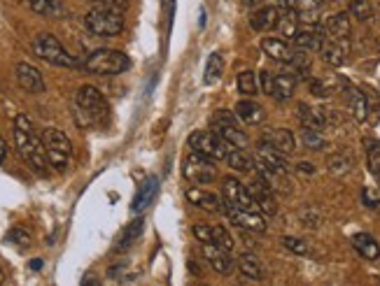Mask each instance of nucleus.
<instances>
[{"instance_id": "1", "label": "nucleus", "mask_w": 380, "mask_h": 286, "mask_svg": "<svg viewBox=\"0 0 380 286\" xmlns=\"http://www.w3.org/2000/svg\"><path fill=\"white\" fill-rule=\"evenodd\" d=\"M15 142H17L19 156H22L33 170L45 172L47 167H50L43 135H38V130L33 128V121L26 114H17L15 119Z\"/></svg>"}, {"instance_id": "2", "label": "nucleus", "mask_w": 380, "mask_h": 286, "mask_svg": "<svg viewBox=\"0 0 380 286\" xmlns=\"http://www.w3.org/2000/svg\"><path fill=\"white\" fill-rule=\"evenodd\" d=\"M124 10H126V0H98L87 12L85 26L101 38L119 35L124 31Z\"/></svg>"}, {"instance_id": "3", "label": "nucleus", "mask_w": 380, "mask_h": 286, "mask_svg": "<svg viewBox=\"0 0 380 286\" xmlns=\"http://www.w3.org/2000/svg\"><path fill=\"white\" fill-rule=\"evenodd\" d=\"M75 107H78V116H80V123L85 126H94V123H101L105 121L108 116V103L103 93L92 84H85V86L78 89L75 93Z\"/></svg>"}, {"instance_id": "4", "label": "nucleus", "mask_w": 380, "mask_h": 286, "mask_svg": "<svg viewBox=\"0 0 380 286\" xmlns=\"http://www.w3.org/2000/svg\"><path fill=\"white\" fill-rule=\"evenodd\" d=\"M33 54L38 59H43L45 63H52L57 68H75L78 61L75 56H71V52L61 45L59 38H54L52 33H40L36 40H33Z\"/></svg>"}, {"instance_id": "5", "label": "nucleus", "mask_w": 380, "mask_h": 286, "mask_svg": "<svg viewBox=\"0 0 380 286\" xmlns=\"http://www.w3.org/2000/svg\"><path fill=\"white\" fill-rule=\"evenodd\" d=\"M85 68L94 75H122L131 68L129 56L117 49H96L85 61Z\"/></svg>"}, {"instance_id": "6", "label": "nucleus", "mask_w": 380, "mask_h": 286, "mask_svg": "<svg viewBox=\"0 0 380 286\" xmlns=\"http://www.w3.org/2000/svg\"><path fill=\"white\" fill-rule=\"evenodd\" d=\"M210 130L217 133L219 137L224 140L229 146H236V149H245L247 146V135L245 130L238 126V116L229 110H217L210 119Z\"/></svg>"}, {"instance_id": "7", "label": "nucleus", "mask_w": 380, "mask_h": 286, "mask_svg": "<svg viewBox=\"0 0 380 286\" xmlns=\"http://www.w3.org/2000/svg\"><path fill=\"white\" fill-rule=\"evenodd\" d=\"M43 142H45L50 165L57 167V170H66L68 163H71V156H73V144L66 133L59 128H47L43 133Z\"/></svg>"}, {"instance_id": "8", "label": "nucleus", "mask_w": 380, "mask_h": 286, "mask_svg": "<svg viewBox=\"0 0 380 286\" xmlns=\"http://www.w3.org/2000/svg\"><path fill=\"white\" fill-rule=\"evenodd\" d=\"M189 146H191V151L201 153V156L215 160V163H217V160H224L226 153H229V149H231V146L226 144L224 140L217 135V133H212V130H196V133H191V135H189Z\"/></svg>"}, {"instance_id": "9", "label": "nucleus", "mask_w": 380, "mask_h": 286, "mask_svg": "<svg viewBox=\"0 0 380 286\" xmlns=\"http://www.w3.org/2000/svg\"><path fill=\"white\" fill-rule=\"evenodd\" d=\"M182 174L191 184H212L217 179V167H215V160L201 156V153L191 151L189 156L184 158L182 163Z\"/></svg>"}, {"instance_id": "10", "label": "nucleus", "mask_w": 380, "mask_h": 286, "mask_svg": "<svg viewBox=\"0 0 380 286\" xmlns=\"http://www.w3.org/2000/svg\"><path fill=\"white\" fill-rule=\"evenodd\" d=\"M254 165H257V172L261 174V177H268V174H287L289 172V163H287L285 153L275 151L271 144L264 142V140L259 142Z\"/></svg>"}, {"instance_id": "11", "label": "nucleus", "mask_w": 380, "mask_h": 286, "mask_svg": "<svg viewBox=\"0 0 380 286\" xmlns=\"http://www.w3.org/2000/svg\"><path fill=\"white\" fill-rule=\"evenodd\" d=\"M222 198H224V202H229V205L238 207V209H250V212H259L257 205H254V200H252L250 188H247L243 181L236 179V177H226L222 181Z\"/></svg>"}, {"instance_id": "12", "label": "nucleus", "mask_w": 380, "mask_h": 286, "mask_svg": "<svg viewBox=\"0 0 380 286\" xmlns=\"http://www.w3.org/2000/svg\"><path fill=\"white\" fill-rule=\"evenodd\" d=\"M247 188H250L254 205H257V209H259L261 214L273 216L275 212H278V205H275V198H273V186L268 184V181H266L264 177H261L259 172L254 174L252 184L247 186Z\"/></svg>"}, {"instance_id": "13", "label": "nucleus", "mask_w": 380, "mask_h": 286, "mask_svg": "<svg viewBox=\"0 0 380 286\" xmlns=\"http://www.w3.org/2000/svg\"><path fill=\"white\" fill-rule=\"evenodd\" d=\"M224 214L229 216L231 223H236L238 228L250 230V233H264L266 230V219L261 216V212H250V209H238L224 202Z\"/></svg>"}, {"instance_id": "14", "label": "nucleus", "mask_w": 380, "mask_h": 286, "mask_svg": "<svg viewBox=\"0 0 380 286\" xmlns=\"http://www.w3.org/2000/svg\"><path fill=\"white\" fill-rule=\"evenodd\" d=\"M187 200H189L191 205H196L198 209H203V212H208V214L224 212V198H222V195H215V193L205 191V188H198V186L187 188Z\"/></svg>"}, {"instance_id": "15", "label": "nucleus", "mask_w": 380, "mask_h": 286, "mask_svg": "<svg viewBox=\"0 0 380 286\" xmlns=\"http://www.w3.org/2000/svg\"><path fill=\"white\" fill-rule=\"evenodd\" d=\"M201 254L205 261L210 263V268L219 272V275H231L233 268H236V263H233V258L229 256V251L217 247V244H203Z\"/></svg>"}, {"instance_id": "16", "label": "nucleus", "mask_w": 380, "mask_h": 286, "mask_svg": "<svg viewBox=\"0 0 380 286\" xmlns=\"http://www.w3.org/2000/svg\"><path fill=\"white\" fill-rule=\"evenodd\" d=\"M17 82L26 93H45V80L40 70L31 63H19L17 66Z\"/></svg>"}, {"instance_id": "17", "label": "nucleus", "mask_w": 380, "mask_h": 286, "mask_svg": "<svg viewBox=\"0 0 380 286\" xmlns=\"http://www.w3.org/2000/svg\"><path fill=\"white\" fill-rule=\"evenodd\" d=\"M280 17H282V7H278V5L259 7V10L250 17V26L254 28V31H259V33L273 31V28H278Z\"/></svg>"}, {"instance_id": "18", "label": "nucleus", "mask_w": 380, "mask_h": 286, "mask_svg": "<svg viewBox=\"0 0 380 286\" xmlns=\"http://www.w3.org/2000/svg\"><path fill=\"white\" fill-rule=\"evenodd\" d=\"M324 42H327V33H324V28H317V26L301 28L294 38L296 49H303V52H322Z\"/></svg>"}, {"instance_id": "19", "label": "nucleus", "mask_w": 380, "mask_h": 286, "mask_svg": "<svg viewBox=\"0 0 380 286\" xmlns=\"http://www.w3.org/2000/svg\"><path fill=\"white\" fill-rule=\"evenodd\" d=\"M348 54H350L348 40H329V42H324V47H322V59L331 68L345 66V63H348Z\"/></svg>"}, {"instance_id": "20", "label": "nucleus", "mask_w": 380, "mask_h": 286, "mask_svg": "<svg viewBox=\"0 0 380 286\" xmlns=\"http://www.w3.org/2000/svg\"><path fill=\"white\" fill-rule=\"evenodd\" d=\"M261 52H264L268 59H273L278 63H287V66L294 59V49L282 38H264L261 40Z\"/></svg>"}, {"instance_id": "21", "label": "nucleus", "mask_w": 380, "mask_h": 286, "mask_svg": "<svg viewBox=\"0 0 380 286\" xmlns=\"http://www.w3.org/2000/svg\"><path fill=\"white\" fill-rule=\"evenodd\" d=\"M352 31V21L348 12H338L324 21V33L329 40H348V35Z\"/></svg>"}, {"instance_id": "22", "label": "nucleus", "mask_w": 380, "mask_h": 286, "mask_svg": "<svg viewBox=\"0 0 380 286\" xmlns=\"http://www.w3.org/2000/svg\"><path fill=\"white\" fill-rule=\"evenodd\" d=\"M156 193H159V177H147L142 181V186L138 188L136 198H133V202H131V209H133L136 214L145 212V209L154 202Z\"/></svg>"}, {"instance_id": "23", "label": "nucleus", "mask_w": 380, "mask_h": 286, "mask_svg": "<svg viewBox=\"0 0 380 286\" xmlns=\"http://www.w3.org/2000/svg\"><path fill=\"white\" fill-rule=\"evenodd\" d=\"M264 142H268L275 151L285 153V156H289V153L296 151V137H294V133L287 130V128L268 130L266 135H264Z\"/></svg>"}, {"instance_id": "24", "label": "nucleus", "mask_w": 380, "mask_h": 286, "mask_svg": "<svg viewBox=\"0 0 380 286\" xmlns=\"http://www.w3.org/2000/svg\"><path fill=\"white\" fill-rule=\"evenodd\" d=\"M289 7L294 10L299 21L315 26L317 19H320V12H322V0H292Z\"/></svg>"}, {"instance_id": "25", "label": "nucleus", "mask_w": 380, "mask_h": 286, "mask_svg": "<svg viewBox=\"0 0 380 286\" xmlns=\"http://www.w3.org/2000/svg\"><path fill=\"white\" fill-rule=\"evenodd\" d=\"M299 121L303 123V128H315L322 130L327 126V112L320 107H310V105L301 103L299 105Z\"/></svg>"}, {"instance_id": "26", "label": "nucleus", "mask_w": 380, "mask_h": 286, "mask_svg": "<svg viewBox=\"0 0 380 286\" xmlns=\"http://www.w3.org/2000/svg\"><path fill=\"white\" fill-rule=\"evenodd\" d=\"M236 116L240 119L243 123H259L264 121V107L259 103H254L252 98H245V100L236 103Z\"/></svg>"}, {"instance_id": "27", "label": "nucleus", "mask_w": 380, "mask_h": 286, "mask_svg": "<svg viewBox=\"0 0 380 286\" xmlns=\"http://www.w3.org/2000/svg\"><path fill=\"white\" fill-rule=\"evenodd\" d=\"M348 107H350V114L355 121L359 123H364L366 119H369V98H366V93H362V91H357V89H352L350 91V96H348Z\"/></svg>"}, {"instance_id": "28", "label": "nucleus", "mask_w": 380, "mask_h": 286, "mask_svg": "<svg viewBox=\"0 0 380 286\" xmlns=\"http://www.w3.org/2000/svg\"><path fill=\"white\" fill-rule=\"evenodd\" d=\"M352 247H355L364 258H369V261H376V258L380 256V244L376 242V237L369 235V233L352 235Z\"/></svg>"}, {"instance_id": "29", "label": "nucleus", "mask_w": 380, "mask_h": 286, "mask_svg": "<svg viewBox=\"0 0 380 286\" xmlns=\"http://www.w3.org/2000/svg\"><path fill=\"white\" fill-rule=\"evenodd\" d=\"M238 270H240V275H243V277L254 279V282H259V279L264 277V270H261L259 258L254 256V254H250V251L240 254V258H238Z\"/></svg>"}, {"instance_id": "30", "label": "nucleus", "mask_w": 380, "mask_h": 286, "mask_svg": "<svg viewBox=\"0 0 380 286\" xmlns=\"http://www.w3.org/2000/svg\"><path fill=\"white\" fill-rule=\"evenodd\" d=\"M280 38L282 40H294L296 33H299V17L294 14L292 7H282V17L278 24Z\"/></svg>"}, {"instance_id": "31", "label": "nucleus", "mask_w": 380, "mask_h": 286, "mask_svg": "<svg viewBox=\"0 0 380 286\" xmlns=\"http://www.w3.org/2000/svg\"><path fill=\"white\" fill-rule=\"evenodd\" d=\"M296 91V77L294 75H275L273 82V98L275 100H289Z\"/></svg>"}, {"instance_id": "32", "label": "nucleus", "mask_w": 380, "mask_h": 286, "mask_svg": "<svg viewBox=\"0 0 380 286\" xmlns=\"http://www.w3.org/2000/svg\"><path fill=\"white\" fill-rule=\"evenodd\" d=\"M226 163H229V167H233L236 172H250L254 167V160L247 151L243 149H236V146H231L229 153H226Z\"/></svg>"}, {"instance_id": "33", "label": "nucleus", "mask_w": 380, "mask_h": 286, "mask_svg": "<svg viewBox=\"0 0 380 286\" xmlns=\"http://www.w3.org/2000/svg\"><path fill=\"white\" fill-rule=\"evenodd\" d=\"M29 7L40 17H61V12H64V3L61 0H26Z\"/></svg>"}, {"instance_id": "34", "label": "nucleus", "mask_w": 380, "mask_h": 286, "mask_svg": "<svg viewBox=\"0 0 380 286\" xmlns=\"http://www.w3.org/2000/svg\"><path fill=\"white\" fill-rule=\"evenodd\" d=\"M142 230H145V219H133L126 228H124V233L119 237V244H117V249H119V251L129 249L131 244H133L138 237L142 235Z\"/></svg>"}, {"instance_id": "35", "label": "nucleus", "mask_w": 380, "mask_h": 286, "mask_svg": "<svg viewBox=\"0 0 380 286\" xmlns=\"http://www.w3.org/2000/svg\"><path fill=\"white\" fill-rule=\"evenodd\" d=\"M238 91L247 98H254L261 91L259 86V73H252V70H245V73L238 75Z\"/></svg>"}, {"instance_id": "36", "label": "nucleus", "mask_w": 380, "mask_h": 286, "mask_svg": "<svg viewBox=\"0 0 380 286\" xmlns=\"http://www.w3.org/2000/svg\"><path fill=\"white\" fill-rule=\"evenodd\" d=\"M301 142L306 149L310 151H322L327 149V137L322 135V130H315V128H303L301 130Z\"/></svg>"}, {"instance_id": "37", "label": "nucleus", "mask_w": 380, "mask_h": 286, "mask_svg": "<svg viewBox=\"0 0 380 286\" xmlns=\"http://www.w3.org/2000/svg\"><path fill=\"white\" fill-rule=\"evenodd\" d=\"M366 163H369V172L373 177L380 174V140H369L366 142Z\"/></svg>"}, {"instance_id": "38", "label": "nucleus", "mask_w": 380, "mask_h": 286, "mask_svg": "<svg viewBox=\"0 0 380 286\" xmlns=\"http://www.w3.org/2000/svg\"><path fill=\"white\" fill-rule=\"evenodd\" d=\"M350 167H352V158L348 153H331L327 158V170L331 174H345L350 172Z\"/></svg>"}, {"instance_id": "39", "label": "nucleus", "mask_w": 380, "mask_h": 286, "mask_svg": "<svg viewBox=\"0 0 380 286\" xmlns=\"http://www.w3.org/2000/svg\"><path fill=\"white\" fill-rule=\"evenodd\" d=\"M210 233H212L210 244H217V247H222V249H226V251H231V249H233V237H231V233H229V230H226L224 226H219V223H215V226H210Z\"/></svg>"}, {"instance_id": "40", "label": "nucleus", "mask_w": 380, "mask_h": 286, "mask_svg": "<svg viewBox=\"0 0 380 286\" xmlns=\"http://www.w3.org/2000/svg\"><path fill=\"white\" fill-rule=\"evenodd\" d=\"M222 77V56L217 52L210 54L208 66H205V84H215Z\"/></svg>"}, {"instance_id": "41", "label": "nucleus", "mask_w": 380, "mask_h": 286, "mask_svg": "<svg viewBox=\"0 0 380 286\" xmlns=\"http://www.w3.org/2000/svg\"><path fill=\"white\" fill-rule=\"evenodd\" d=\"M350 14L355 19H359V21L371 19V14H373L371 0H352V3H350Z\"/></svg>"}, {"instance_id": "42", "label": "nucleus", "mask_w": 380, "mask_h": 286, "mask_svg": "<svg viewBox=\"0 0 380 286\" xmlns=\"http://www.w3.org/2000/svg\"><path fill=\"white\" fill-rule=\"evenodd\" d=\"M282 244H285V249H289L292 254H296V256H306L308 254V244L303 242V240H299V237H282Z\"/></svg>"}, {"instance_id": "43", "label": "nucleus", "mask_w": 380, "mask_h": 286, "mask_svg": "<svg viewBox=\"0 0 380 286\" xmlns=\"http://www.w3.org/2000/svg\"><path fill=\"white\" fill-rule=\"evenodd\" d=\"M310 93H313L315 98H329L331 93H334V86L324 80H310Z\"/></svg>"}, {"instance_id": "44", "label": "nucleus", "mask_w": 380, "mask_h": 286, "mask_svg": "<svg viewBox=\"0 0 380 286\" xmlns=\"http://www.w3.org/2000/svg\"><path fill=\"white\" fill-rule=\"evenodd\" d=\"M8 240L19 244V247H29V244H31V233H26L24 228H12L10 235H8Z\"/></svg>"}, {"instance_id": "45", "label": "nucleus", "mask_w": 380, "mask_h": 286, "mask_svg": "<svg viewBox=\"0 0 380 286\" xmlns=\"http://www.w3.org/2000/svg\"><path fill=\"white\" fill-rule=\"evenodd\" d=\"M301 221H303V226L317 228V226H320V214H317V209H315V207H306V209L301 212Z\"/></svg>"}, {"instance_id": "46", "label": "nucleus", "mask_w": 380, "mask_h": 286, "mask_svg": "<svg viewBox=\"0 0 380 286\" xmlns=\"http://www.w3.org/2000/svg\"><path fill=\"white\" fill-rule=\"evenodd\" d=\"M273 82H275V75L268 73V70H261V73H259V86L266 96L273 93Z\"/></svg>"}, {"instance_id": "47", "label": "nucleus", "mask_w": 380, "mask_h": 286, "mask_svg": "<svg viewBox=\"0 0 380 286\" xmlns=\"http://www.w3.org/2000/svg\"><path fill=\"white\" fill-rule=\"evenodd\" d=\"M191 233H194V237L198 242H203V244H210V237H212V233H210V226H205V223H196L194 228H191Z\"/></svg>"}, {"instance_id": "48", "label": "nucleus", "mask_w": 380, "mask_h": 286, "mask_svg": "<svg viewBox=\"0 0 380 286\" xmlns=\"http://www.w3.org/2000/svg\"><path fill=\"white\" fill-rule=\"evenodd\" d=\"M362 200H364V205L369 207V209H378L380 207V195L373 191V188H364V191H362Z\"/></svg>"}, {"instance_id": "49", "label": "nucleus", "mask_w": 380, "mask_h": 286, "mask_svg": "<svg viewBox=\"0 0 380 286\" xmlns=\"http://www.w3.org/2000/svg\"><path fill=\"white\" fill-rule=\"evenodd\" d=\"M296 172H301V174H315V165L308 163V160H299V163H296Z\"/></svg>"}, {"instance_id": "50", "label": "nucleus", "mask_w": 380, "mask_h": 286, "mask_svg": "<svg viewBox=\"0 0 380 286\" xmlns=\"http://www.w3.org/2000/svg\"><path fill=\"white\" fill-rule=\"evenodd\" d=\"M82 286H101V282H98V279H96V277L89 275V277L82 279Z\"/></svg>"}, {"instance_id": "51", "label": "nucleus", "mask_w": 380, "mask_h": 286, "mask_svg": "<svg viewBox=\"0 0 380 286\" xmlns=\"http://www.w3.org/2000/svg\"><path fill=\"white\" fill-rule=\"evenodd\" d=\"M5 153H8V144H5V140H3V135H0V163H3V158H5Z\"/></svg>"}, {"instance_id": "52", "label": "nucleus", "mask_w": 380, "mask_h": 286, "mask_svg": "<svg viewBox=\"0 0 380 286\" xmlns=\"http://www.w3.org/2000/svg\"><path fill=\"white\" fill-rule=\"evenodd\" d=\"M31 268H33V270H40V268H43V261H40V258H33Z\"/></svg>"}, {"instance_id": "53", "label": "nucleus", "mask_w": 380, "mask_h": 286, "mask_svg": "<svg viewBox=\"0 0 380 286\" xmlns=\"http://www.w3.org/2000/svg\"><path fill=\"white\" fill-rule=\"evenodd\" d=\"M243 3H245V5H254L257 0H243Z\"/></svg>"}, {"instance_id": "54", "label": "nucleus", "mask_w": 380, "mask_h": 286, "mask_svg": "<svg viewBox=\"0 0 380 286\" xmlns=\"http://www.w3.org/2000/svg\"><path fill=\"white\" fill-rule=\"evenodd\" d=\"M280 3L285 5V7H289V3H292V0H280Z\"/></svg>"}, {"instance_id": "55", "label": "nucleus", "mask_w": 380, "mask_h": 286, "mask_svg": "<svg viewBox=\"0 0 380 286\" xmlns=\"http://www.w3.org/2000/svg\"><path fill=\"white\" fill-rule=\"evenodd\" d=\"M376 179H378V184H380V174H378V177H376Z\"/></svg>"}]
</instances>
